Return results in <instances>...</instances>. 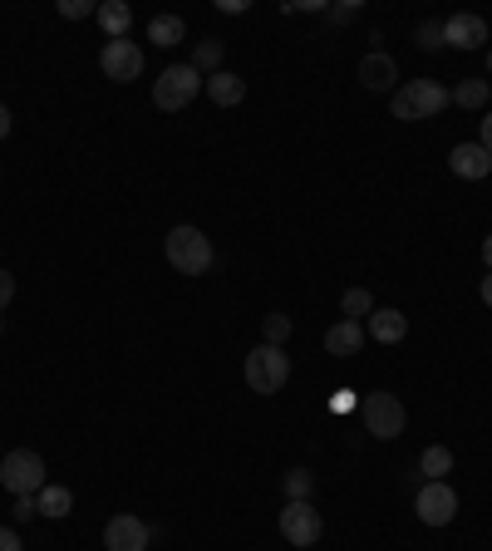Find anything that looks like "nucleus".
Instances as JSON below:
<instances>
[{
    "instance_id": "nucleus-5",
    "label": "nucleus",
    "mask_w": 492,
    "mask_h": 551,
    "mask_svg": "<svg viewBox=\"0 0 492 551\" xmlns=\"http://www.w3.org/2000/svg\"><path fill=\"white\" fill-rule=\"evenodd\" d=\"M360 419H365V433L384 438V443H389V438H399L404 424H409L404 399H399V394H389V389H374V394L360 399Z\"/></svg>"
},
{
    "instance_id": "nucleus-8",
    "label": "nucleus",
    "mask_w": 492,
    "mask_h": 551,
    "mask_svg": "<svg viewBox=\"0 0 492 551\" xmlns=\"http://www.w3.org/2000/svg\"><path fill=\"white\" fill-rule=\"evenodd\" d=\"M414 512H419V522H429V527H448V522L458 517V492L448 488V483H424L419 497H414Z\"/></svg>"
},
{
    "instance_id": "nucleus-29",
    "label": "nucleus",
    "mask_w": 492,
    "mask_h": 551,
    "mask_svg": "<svg viewBox=\"0 0 492 551\" xmlns=\"http://www.w3.org/2000/svg\"><path fill=\"white\" fill-rule=\"evenodd\" d=\"M10 301H15V276H10V271L0 266V310L10 306Z\"/></svg>"
},
{
    "instance_id": "nucleus-3",
    "label": "nucleus",
    "mask_w": 492,
    "mask_h": 551,
    "mask_svg": "<svg viewBox=\"0 0 492 551\" xmlns=\"http://www.w3.org/2000/svg\"><path fill=\"white\" fill-rule=\"evenodd\" d=\"M286 379H291V355L281 345H266L261 340L246 355V389L251 394H276V389H286Z\"/></svg>"
},
{
    "instance_id": "nucleus-34",
    "label": "nucleus",
    "mask_w": 492,
    "mask_h": 551,
    "mask_svg": "<svg viewBox=\"0 0 492 551\" xmlns=\"http://www.w3.org/2000/svg\"><path fill=\"white\" fill-rule=\"evenodd\" d=\"M483 306H492V271L483 276Z\"/></svg>"
},
{
    "instance_id": "nucleus-10",
    "label": "nucleus",
    "mask_w": 492,
    "mask_h": 551,
    "mask_svg": "<svg viewBox=\"0 0 492 551\" xmlns=\"http://www.w3.org/2000/svg\"><path fill=\"white\" fill-rule=\"evenodd\" d=\"M483 40H488V20L483 15L458 10V15L443 20V45H453V50H483Z\"/></svg>"
},
{
    "instance_id": "nucleus-14",
    "label": "nucleus",
    "mask_w": 492,
    "mask_h": 551,
    "mask_svg": "<svg viewBox=\"0 0 492 551\" xmlns=\"http://www.w3.org/2000/svg\"><path fill=\"white\" fill-rule=\"evenodd\" d=\"M94 20H99V30H104L109 40H128V30H133V5H128V0H104V5H94Z\"/></svg>"
},
{
    "instance_id": "nucleus-32",
    "label": "nucleus",
    "mask_w": 492,
    "mask_h": 551,
    "mask_svg": "<svg viewBox=\"0 0 492 551\" xmlns=\"http://www.w3.org/2000/svg\"><path fill=\"white\" fill-rule=\"evenodd\" d=\"M478 143H483V148H488V153H492V114H488V119H483V138H478Z\"/></svg>"
},
{
    "instance_id": "nucleus-21",
    "label": "nucleus",
    "mask_w": 492,
    "mask_h": 551,
    "mask_svg": "<svg viewBox=\"0 0 492 551\" xmlns=\"http://www.w3.org/2000/svg\"><path fill=\"white\" fill-rule=\"evenodd\" d=\"M488 94H492L488 79H463L448 99H453V104H463V109H488Z\"/></svg>"
},
{
    "instance_id": "nucleus-13",
    "label": "nucleus",
    "mask_w": 492,
    "mask_h": 551,
    "mask_svg": "<svg viewBox=\"0 0 492 551\" xmlns=\"http://www.w3.org/2000/svg\"><path fill=\"white\" fill-rule=\"evenodd\" d=\"M360 350H365V325H360V320H340V325L325 330V355L350 360V355H360Z\"/></svg>"
},
{
    "instance_id": "nucleus-24",
    "label": "nucleus",
    "mask_w": 492,
    "mask_h": 551,
    "mask_svg": "<svg viewBox=\"0 0 492 551\" xmlns=\"http://www.w3.org/2000/svg\"><path fill=\"white\" fill-rule=\"evenodd\" d=\"M340 310H345V320H360V325H365L369 315H374V296H369L365 286H355V291H345Z\"/></svg>"
},
{
    "instance_id": "nucleus-30",
    "label": "nucleus",
    "mask_w": 492,
    "mask_h": 551,
    "mask_svg": "<svg viewBox=\"0 0 492 551\" xmlns=\"http://www.w3.org/2000/svg\"><path fill=\"white\" fill-rule=\"evenodd\" d=\"M0 551H25V547H20V537H15L10 527H0Z\"/></svg>"
},
{
    "instance_id": "nucleus-33",
    "label": "nucleus",
    "mask_w": 492,
    "mask_h": 551,
    "mask_svg": "<svg viewBox=\"0 0 492 551\" xmlns=\"http://www.w3.org/2000/svg\"><path fill=\"white\" fill-rule=\"evenodd\" d=\"M0 138H10V109L0 104Z\"/></svg>"
},
{
    "instance_id": "nucleus-27",
    "label": "nucleus",
    "mask_w": 492,
    "mask_h": 551,
    "mask_svg": "<svg viewBox=\"0 0 492 551\" xmlns=\"http://www.w3.org/2000/svg\"><path fill=\"white\" fill-rule=\"evenodd\" d=\"M15 522H30V517H40V507H35V497H15V512H10Z\"/></svg>"
},
{
    "instance_id": "nucleus-1",
    "label": "nucleus",
    "mask_w": 492,
    "mask_h": 551,
    "mask_svg": "<svg viewBox=\"0 0 492 551\" xmlns=\"http://www.w3.org/2000/svg\"><path fill=\"white\" fill-rule=\"evenodd\" d=\"M168 266L178 271V276H207V266H212V242H207V232H197V227H173L168 232Z\"/></svg>"
},
{
    "instance_id": "nucleus-7",
    "label": "nucleus",
    "mask_w": 492,
    "mask_h": 551,
    "mask_svg": "<svg viewBox=\"0 0 492 551\" xmlns=\"http://www.w3.org/2000/svg\"><path fill=\"white\" fill-rule=\"evenodd\" d=\"M320 532H325V522H320V512H315L310 502H286V507H281V537H286L291 547H315Z\"/></svg>"
},
{
    "instance_id": "nucleus-28",
    "label": "nucleus",
    "mask_w": 492,
    "mask_h": 551,
    "mask_svg": "<svg viewBox=\"0 0 492 551\" xmlns=\"http://www.w3.org/2000/svg\"><path fill=\"white\" fill-rule=\"evenodd\" d=\"M60 15L64 20H84L89 15V0H60Z\"/></svg>"
},
{
    "instance_id": "nucleus-25",
    "label": "nucleus",
    "mask_w": 492,
    "mask_h": 551,
    "mask_svg": "<svg viewBox=\"0 0 492 551\" xmlns=\"http://www.w3.org/2000/svg\"><path fill=\"white\" fill-rule=\"evenodd\" d=\"M192 69H197V74H217V69H222V40H202V45L192 50Z\"/></svg>"
},
{
    "instance_id": "nucleus-18",
    "label": "nucleus",
    "mask_w": 492,
    "mask_h": 551,
    "mask_svg": "<svg viewBox=\"0 0 492 551\" xmlns=\"http://www.w3.org/2000/svg\"><path fill=\"white\" fill-rule=\"evenodd\" d=\"M35 507H40V517H69L74 512V492L60 488V483H45L35 492Z\"/></svg>"
},
{
    "instance_id": "nucleus-11",
    "label": "nucleus",
    "mask_w": 492,
    "mask_h": 551,
    "mask_svg": "<svg viewBox=\"0 0 492 551\" xmlns=\"http://www.w3.org/2000/svg\"><path fill=\"white\" fill-rule=\"evenodd\" d=\"M104 547L109 551H148V522H138L133 512L109 517V527H104Z\"/></svg>"
},
{
    "instance_id": "nucleus-17",
    "label": "nucleus",
    "mask_w": 492,
    "mask_h": 551,
    "mask_svg": "<svg viewBox=\"0 0 492 551\" xmlns=\"http://www.w3.org/2000/svg\"><path fill=\"white\" fill-rule=\"evenodd\" d=\"M207 99H212V104H222V109L242 104V99H246V79H237L232 69H217V74H207Z\"/></svg>"
},
{
    "instance_id": "nucleus-31",
    "label": "nucleus",
    "mask_w": 492,
    "mask_h": 551,
    "mask_svg": "<svg viewBox=\"0 0 492 551\" xmlns=\"http://www.w3.org/2000/svg\"><path fill=\"white\" fill-rule=\"evenodd\" d=\"M345 409H355V399H350V389H340V394H335V414H345Z\"/></svg>"
},
{
    "instance_id": "nucleus-22",
    "label": "nucleus",
    "mask_w": 492,
    "mask_h": 551,
    "mask_svg": "<svg viewBox=\"0 0 492 551\" xmlns=\"http://www.w3.org/2000/svg\"><path fill=\"white\" fill-rule=\"evenodd\" d=\"M281 488H286V502H310V492H315V473H310V468H291V473L281 478Z\"/></svg>"
},
{
    "instance_id": "nucleus-36",
    "label": "nucleus",
    "mask_w": 492,
    "mask_h": 551,
    "mask_svg": "<svg viewBox=\"0 0 492 551\" xmlns=\"http://www.w3.org/2000/svg\"><path fill=\"white\" fill-rule=\"evenodd\" d=\"M488 74H492V50H488Z\"/></svg>"
},
{
    "instance_id": "nucleus-6",
    "label": "nucleus",
    "mask_w": 492,
    "mask_h": 551,
    "mask_svg": "<svg viewBox=\"0 0 492 551\" xmlns=\"http://www.w3.org/2000/svg\"><path fill=\"white\" fill-rule=\"evenodd\" d=\"M0 483H5V492H15V497H35V492L50 483V478H45V458H40L35 448L5 453V458H0Z\"/></svg>"
},
{
    "instance_id": "nucleus-26",
    "label": "nucleus",
    "mask_w": 492,
    "mask_h": 551,
    "mask_svg": "<svg viewBox=\"0 0 492 551\" xmlns=\"http://www.w3.org/2000/svg\"><path fill=\"white\" fill-rule=\"evenodd\" d=\"M419 45H424V50H438V45H443V25H438V20H424V25H419Z\"/></svg>"
},
{
    "instance_id": "nucleus-15",
    "label": "nucleus",
    "mask_w": 492,
    "mask_h": 551,
    "mask_svg": "<svg viewBox=\"0 0 492 551\" xmlns=\"http://www.w3.org/2000/svg\"><path fill=\"white\" fill-rule=\"evenodd\" d=\"M360 79H365V89H374V94H389L394 79H399V69H394V60L384 50H374V55L360 60Z\"/></svg>"
},
{
    "instance_id": "nucleus-16",
    "label": "nucleus",
    "mask_w": 492,
    "mask_h": 551,
    "mask_svg": "<svg viewBox=\"0 0 492 551\" xmlns=\"http://www.w3.org/2000/svg\"><path fill=\"white\" fill-rule=\"evenodd\" d=\"M404 335H409V315H404V310H374V315H369V340L399 345Z\"/></svg>"
},
{
    "instance_id": "nucleus-2",
    "label": "nucleus",
    "mask_w": 492,
    "mask_h": 551,
    "mask_svg": "<svg viewBox=\"0 0 492 551\" xmlns=\"http://www.w3.org/2000/svg\"><path fill=\"white\" fill-rule=\"evenodd\" d=\"M453 99H448V89L438 84V79H409L404 89H394V119L404 123H419V119H433V114H443Z\"/></svg>"
},
{
    "instance_id": "nucleus-20",
    "label": "nucleus",
    "mask_w": 492,
    "mask_h": 551,
    "mask_svg": "<svg viewBox=\"0 0 492 551\" xmlns=\"http://www.w3.org/2000/svg\"><path fill=\"white\" fill-rule=\"evenodd\" d=\"M419 473H424L429 483H448V473H453V453H448L443 443L424 448V458H419Z\"/></svg>"
},
{
    "instance_id": "nucleus-37",
    "label": "nucleus",
    "mask_w": 492,
    "mask_h": 551,
    "mask_svg": "<svg viewBox=\"0 0 492 551\" xmlns=\"http://www.w3.org/2000/svg\"><path fill=\"white\" fill-rule=\"evenodd\" d=\"M0 458H5V453H0Z\"/></svg>"
},
{
    "instance_id": "nucleus-12",
    "label": "nucleus",
    "mask_w": 492,
    "mask_h": 551,
    "mask_svg": "<svg viewBox=\"0 0 492 551\" xmlns=\"http://www.w3.org/2000/svg\"><path fill=\"white\" fill-rule=\"evenodd\" d=\"M448 168H453L458 178H468V183H483L492 173V153L483 143H458V148L448 153Z\"/></svg>"
},
{
    "instance_id": "nucleus-35",
    "label": "nucleus",
    "mask_w": 492,
    "mask_h": 551,
    "mask_svg": "<svg viewBox=\"0 0 492 551\" xmlns=\"http://www.w3.org/2000/svg\"><path fill=\"white\" fill-rule=\"evenodd\" d=\"M483 261H488V271H492V237H483Z\"/></svg>"
},
{
    "instance_id": "nucleus-4",
    "label": "nucleus",
    "mask_w": 492,
    "mask_h": 551,
    "mask_svg": "<svg viewBox=\"0 0 492 551\" xmlns=\"http://www.w3.org/2000/svg\"><path fill=\"white\" fill-rule=\"evenodd\" d=\"M197 94H202V74H197L192 64H168V69L153 79V104H158L163 114H178V109H187Z\"/></svg>"
},
{
    "instance_id": "nucleus-19",
    "label": "nucleus",
    "mask_w": 492,
    "mask_h": 551,
    "mask_svg": "<svg viewBox=\"0 0 492 551\" xmlns=\"http://www.w3.org/2000/svg\"><path fill=\"white\" fill-rule=\"evenodd\" d=\"M183 35H187L183 15H153V25H148V40H153V45H163V50L183 45Z\"/></svg>"
},
{
    "instance_id": "nucleus-23",
    "label": "nucleus",
    "mask_w": 492,
    "mask_h": 551,
    "mask_svg": "<svg viewBox=\"0 0 492 551\" xmlns=\"http://www.w3.org/2000/svg\"><path fill=\"white\" fill-rule=\"evenodd\" d=\"M291 330H296V325H291V315H286V310H271V315L261 320V335H266V345H281V350H286Z\"/></svg>"
},
{
    "instance_id": "nucleus-9",
    "label": "nucleus",
    "mask_w": 492,
    "mask_h": 551,
    "mask_svg": "<svg viewBox=\"0 0 492 551\" xmlns=\"http://www.w3.org/2000/svg\"><path fill=\"white\" fill-rule=\"evenodd\" d=\"M99 69H104L114 84H128V79L143 74V50H138L133 40H109V45L99 50Z\"/></svg>"
}]
</instances>
